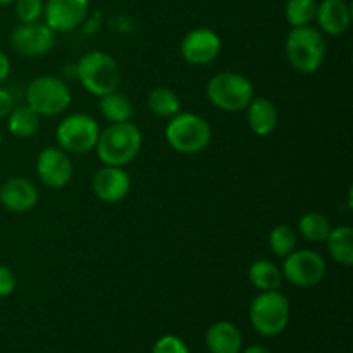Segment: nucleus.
Wrapping results in <instances>:
<instances>
[{"label": "nucleus", "mask_w": 353, "mask_h": 353, "mask_svg": "<svg viewBox=\"0 0 353 353\" xmlns=\"http://www.w3.org/2000/svg\"><path fill=\"white\" fill-rule=\"evenodd\" d=\"M165 141L178 154L195 155L205 150L212 141V128L205 117L195 112H181L169 117Z\"/></svg>", "instance_id": "obj_3"}, {"label": "nucleus", "mask_w": 353, "mask_h": 353, "mask_svg": "<svg viewBox=\"0 0 353 353\" xmlns=\"http://www.w3.org/2000/svg\"><path fill=\"white\" fill-rule=\"evenodd\" d=\"M71 102V90L59 76H38L26 88V105L31 107L40 117L61 116L69 109Z\"/></svg>", "instance_id": "obj_6"}, {"label": "nucleus", "mask_w": 353, "mask_h": 353, "mask_svg": "<svg viewBox=\"0 0 353 353\" xmlns=\"http://www.w3.org/2000/svg\"><path fill=\"white\" fill-rule=\"evenodd\" d=\"M283 279L296 288H314L326 278V261L310 248H299L283 259Z\"/></svg>", "instance_id": "obj_9"}, {"label": "nucleus", "mask_w": 353, "mask_h": 353, "mask_svg": "<svg viewBox=\"0 0 353 353\" xmlns=\"http://www.w3.org/2000/svg\"><path fill=\"white\" fill-rule=\"evenodd\" d=\"M243 353H271V350L265 347H262V345H250L248 348H245Z\"/></svg>", "instance_id": "obj_32"}, {"label": "nucleus", "mask_w": 353, "mask_h": 353, "mask_svg": "<svg viewBox=\"0 0 353 353\" xmlns=\"http://www.w3.org/2000/svg\"><path fill=\"white\" fill-rule=\"evenodd\" d=\"M9 3H14V0H0V7H6Z\"/></svg>", "instance_id": "obj_33"}, {"label": "nucleus", "mask_w": 353, "mask_h": 353, "mask_svg": "<svg viewBox=\"0 0 353 353\" xmlns=\"http://www.w3.org/2000/svg\"><path fill=\"white\" fill-rule=\"evenodd\" d=\"M285 55L292 69L300 74H314L326 59L324 34L312 24L292 28L285 41Z\"/></svg>", "instance_id": "obj_2"}, {"label": "nucleus", "mask_w": 353, "mask_h": 353, "mask_svg": "<svg viewBox=\"0 0 353 353\" xmlns=\"http://www.w3.org/2000/svg\"><path fill=\"white\" fill-rule=\"evenodd\" d=\"M0 147H2V133H0Z\"/></svg>", "instance_id": "obj_34"}, {"label": "nucleus", "mask_w": 353, "mask_h": 353, "mask_svg": "<svg viewBox=\"0 0 353 353\" xmlns=\"http://www.w3.org/2000/svg\"><path fill=\"white\" fill-rule=\"evenodd\" d=\"M152 353H190V350L181 338L174 334H165L155 341Z\"/></svg>", "instance_id": "obj_28"}, {"label": "nucleus", "mask_w": 353, "mask_h": 353, "mask_svg": "<svg viewBox=\"0 0 353 353\" xmlns=\"http://www.w3.org/2000/svg\"><path fill=\"white\" fill-rule=\"evenodd\" d=\"M12 107H14L12 95H10L6 88L0 86V119H6V117L9 116L10 110H12Z\"/></svg>", "instance_id": "obj_30"}, {"label": "nucleus", "mask_w": 353, "mask_h": 353, "mask_svg": "<svg viewBox=\"0 0 353 353\" xmlns=\"http://www.w3.org/2000/svg\"><path fill=\"white\" fill-rule=\"evenodd\" d=\"M143 145L140 128L134 123L109 124L105 130H100L95 150L103 165H124L131 164L138 157Z\"/></svg>", "instance_id": "obj_1"}, {"label": "nucleus", "mask_w": 353, "mask_h": 353, "mask_svg": "<svg viewBox=\"0 0 353 353\" xmlns=\"http://www.w3.org/2000/svg\"><path fill=\"white\" fill-rule=\"evenodd\" d=\"M100 134V126L92 116L76 112L64 117L55 130L57 145L68 154H86L93 150Z\"/></svg>", "instance_id": "obj_8"}, {"label": "nucleus", "mask_w": 353, "mask_h": 353, "mask_svg": "<svg viewBox=\"0 0 353 353\" xmlns=\"http://www.w3.org/2000/svg\"><path fill=\"white\" fill-rule=\"evenodd\" d=\"M248 281L259 292H272V290L281 288L283 272L274 262L268 261V259H259V261L252 262L248 268Z\"/></svg>", "instance_id": "obj_21"}, {"label": "nucleus", "mask_w": 353, "mask_h": 353, "mask_svg": "<svg viewBox=\"0 0 353 353\" xmlns=\"http://www.w3.org/2000/svg\"><path fill=\"white\" fill-rule=\"evenodd\" d=\"M7 119V128L16 138H31L40 130V116L28 105L12 107Z\"/></svg>", "instance_id": "obj_22"}, {"label": "nucleus", "mask_w": 353, "mask_h": 353, "mask_svg": "<svg viewBox=\"0 0 353 353\" xmlns=\"http://www.w3.org/2000/svg\"><path fill=\"white\" fill-rule=\"evenodd\" d=\"M99 109L103 119L109 121L110 124L128 123V121L133 119L134 114L133 102H131L126 93L119 92V88L100 97Z\"/></svg>", "instance_id": "obj_19"}, {"label": "nucleus", "mask_w": 353, "mask_h": 353, "mask_svg": "<svg viewBox=\"0 0 353 353\" xmlns=\"http://www.w3.org/2000/svg\"><path fill=\"white\" fill-rule=\"evenodd\" d=\"M205 345L210 353H240L243 348V334L236 324L217 321L207 330Z\"/></svg>", "instance_id": "obj_18"}, {"label": "nucleus", "mask_w": 353, "mask_h": 353, "mask_svg": "<svg viewBox=\"0 0 353 353\" xmlns=\"http://www.w3.org/2000/svg\"><path fill=\"white\" fill-rule=\"evenodd\" d=\"M296 243H299V233L290 224H278L269 233V248L276 257L285 259L286 255L296 250Z\"/></svg>", "instance_id": "obj_25"}, {"label": "nucleus", "mask_w": 353, "mask_h": 353, "mask_svg": "<svg viewBox=\"0 0 353 353\" xmlns=\"http://www.w3.org/2000/svg\"><path fill=\"white\" fill-rule=\"evenodd\" d=\"M92 190L100 202L117 203L130 195L131 178L119 165H103L92 179Z\"/></svg>", "instance_id": "obj_14"}, {"label": "nucleus", "mask_w": 353, "mask_h": 353, "mask_svg": "<svg viewBox=\"0 0 353 353\" xmlns=\"http://www.w3.org/2000/svg\"><path fill=\"white\" fill-rule=\"evenodd\" d=\"M147 107L154 116L169 119L181 110V100L176 95L174 90L157 86V88L150 90V93L147 95Z\"/></svg>", "instance_id": "obj_23"}, {"label": "nucleus", "mask_w": 353, "mask_h": 353, "mask_svg": "<svg viewBox=\"0 0 353 353\" xmlns=\"http://www.w3.org/2000/svg\"><path fill=\"white\" fill-rule=\"evenodd\" d=\"M10 45L24 57L47 55L55 45V33L45 23H19L10 33Z\"/></svg>", "instance_id": "obj_10"}, {"label": "nucleus", "mask_w": 353, "mask_h": 353, "mask_svg": "<svg viewBox=\"0 0 353 353\" xmlns=\"http://www.w3.org/2000/svg\"><path fill=\"white\" fill-rule=\"evenodd\" d=\"M327 252H330L331 259L341 265H352L353 264V228L348 224H341V226L331 228L330 234L326 240Z\"/></svg>", "instance_id": "obj_20"}, {"label": "nucleus", "mask_w": 353, "mask_h": 353, "mask_svg": "<svg viewBox=\"0 0 353 353\" xmlns=\"http://www.w3.org/2000/svg\"><path fill=\"white\" fill-rule=\"evenodd\" d=\"M74 172L71 157L61 147H45L37 157V174L48 188H64Z\"/></svg>", "instance_id": "obj_13"}, {"label": "nucleus", "mask_w": 353, "mask_h": 353, "mask_svg": "<svg viewBox=\"0 0 353 353\" xmlns=\"http://www.w3.org/2000/svg\"><path fill=\"white\" fill-rule=\"evenodd\" d=\"M38 190L33 181L23 178V176H14L6 179L0 186V203L6 207L9 212H28L38 203Z\"/></svg>", "instance_id": "obj_15"}, {"label": "nucleus", "mask_w": 353, "mask_h": 353, "mask_svg": "<svg viewBox=\"0 0 353 353\" xmlns=\"http://www.w3.org/2000/svg\"><path fill=\"white\" fill-rule=\"evenodd\" d=\"M317 30L327 37H341L352 24V9L345 0H321L316 12Z\"/></svg>", "instance_id": "obj_16"}, {"label": "nucleus", "mask_w": 353, "mask_h": 353, "mask_svg": "<svg viewBox=\"0 0 353 353\" xmlns=\"http://www.w3.org/2000/svg\"><path fill=\"white\" fill-rule=\"evenodd\" d=\"M247 112V123L252 133L264 138L276 131L279 123V114L274 103L265 97H254L245 109Z\"/></svg>", "instance_id": "obj_17"}, {"label": "nucleus", "mask_w": 353, "mask_h": 353, "mask_svg": "<svg viewBox=\"0 0 353 353\" xmlns=\"http://www.w3.org/2000/svg\"><path fill=\"white\" fill-rule=\"evenodd\" d=\"M317 0H288L285 6V17L292 28L309 26L316 21Z\"/></svg>", "instance_id": "obj_26"}, {"label": "nucleus", "mask_w": 353, "mask_h": 353, "mask_svg": "<svg viewBox=\"0 0 353 353\" xmlns=\"http://www.w3.org/2000/svg\"><path fill=\"white\" fill-rule=\"evenodd\" d=\"M43 0H14V12L19 23H37L43 17Z\"/></svg>", "instance_id": "obj_27"}, {"label": "nucleus", "mask_w": 353, "mask_h": 353, "mask_svg": "<svg viewBox=\"0 0 353 353\" xmlns=\"http://www.w3.org/2000/svg\"><path fill=\"white\" fill-rule=\"evenodd\" d=\"M250 324L259 334L272 338L281 334L290 323V302L279 290L261 292L250 305Z\"/></svg>", "instance_id": "obj_7"}, {"label": "nucleus", "mask_w": 353, "mask_h": 353, "mask_svg": "<svg viewBox=\"0 0 353 353\" xmlns=\"http://www.w3.org/2000/svg\"><path fill=\"white\" fill-rule=\"evenodd\" d=\"M16 276L10 271L7 265L0 264V299H6V296L12 295L14 290H16Z\"/></svg>", "instance_id": "obj_29"}, {"label": "nucleus", "mask_w": 353, "mask_h": 353, "mask_svg": "<svg viewBox=\"0 0 353 353\" xmlns=\"http://www.w3.org/2000/svg\"><path fill=\"white\" fill-rule=\"evenodd\" d=\"M223 41L210 28H193L183 37L179 52L192 65H209L219 57Z\"/></svg>", "instance_id": "obj_11"}, {"label": "nucleus", "mask_w": 353, "mask_h": 353, "mask_svg": "<svg viewBox=\"0 0 353 353\" xmlns=\"http://www.w3.org/2000/svg\"><path fill=\"white\" fill-rule=\"evenodd\" d=\"M88 12L90 0H47L43 19L54 33H71L85 23Z\"/></svg>", "instance_id": "obj_12"}, {"label": "nucleus", "mask_w": 353, "mask_h": 353, "mask_svg": "<svg viewBox=\"0 0 353 353\" xmlns=\"http://www.w3.org/2000/svg\"><path fill=\"white\" fill-rule=\"evenodd\" d=\"M207 99L223 112H243L255 97L254 85L247 76L233 71L214 74L207 83Z\"/></svg>", "instance_id": "obj_5"}, {"label": "nucleus", "mask_w": 353, "mask_h": 353, "mask_svg": "<svg viewBox=\"0 0 353 353\" xmlns=\"http://www.w3.org/2000/svg\"><path fill=\"white\" fill-rule=\"evenodd\" d=\"M9 74H10V61L9 57H7L6 52L0 50V85L9 78Z\"/></svg>", "instance_id": "obj_31"}, {"label": "nucleus", "mask_w": 353, "mask_h": 353, "mask_svg": "<svg viewBox=\"0 0 353 353\" xmlns=\"http://www.w3.org/2000/svg\"><path fill=\"white\" fill-rule=\"evenodd\" d=\"M76 76L88 93L103 97L121 85V68L112 55L93 50L83 55L76 64Z\"/></svg>", "instance_id": "obj_4"}, {"label": "nucleus", "mask_w": 353, "mask_h": 353, "mask_svg": "<svg viewBox=\"0 0 353 353\" xmlns=\"http://www.w3.org/2000/svg\"><path fill=\"white\" fill-rule=\"evenodd\" d=\"M331 223L324 214L307 212L300 217L296 233L310 243H323L331 231Z\"/></svg>", "instance_id": "obj_24"}]
</instances>
